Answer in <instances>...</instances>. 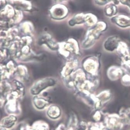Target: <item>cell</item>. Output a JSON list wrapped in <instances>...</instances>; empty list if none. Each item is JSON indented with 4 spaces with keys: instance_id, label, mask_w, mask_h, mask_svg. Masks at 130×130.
<instances>
[{
    "instance_id": "cell-1",
    "label": "cell",
    "mask_w": 130,
    "mask_h": 130,
    "mask_svg": "<svg viewBox=\"0 0 130 130\" xmlns=\"http://www.w3.org/2000/svg\"><path fill=\"white\" fill-rule=\"evenodd\" d=\"M55 81L51 79H45L41 80L37 83L31 89L32 93L37 94L48 86L54 85Z\"/></svg>"
},
{
    "instance_id": "cell-2",
    "label": "cell",
    "mask_w": 130,
    "mask_h": 130,
    "mask_svg": "<svg viewBox=\"0 0 130 130\" xmlns=\"http://www.w3.org/2000/svg\"><path fill=\"white\" fill-rule=\"evenodd\" d=\"M111 20L113 22L120 27L125 28L130 26V17L128 16L120 15L113 16Z\"/></svg>"
},
{
    "instance_id": "cell-3",
    "label": "cell",
    "mask_w": 130,
    "mask_h": 130,
    "mask_svg": "<svg viewBox=\"0 0 130 130\" xmlns=\"http://www.w3.org/2000/svg\"><path fill=\"white\" fill-rule=\"evenodd\" d=\"M17 120L16 117L11 115L1 120V126L5 128H10L13 127Z\"/></svg>"
},
{
    "instance_id": "cell-4",
    "label": "cell",
    "mask_w": 130,
    "mask_h": 130,
    "mask_svg": "<svg viewBox=\"0 0 130 130\" xmlns=\"http://www.w3.org/2000/svg\"><path fill=\"white\" fill-rule=\"evenodd\" d=\"M105 14L108 17L115 16L117 12V7L113 3L109 4L105 8Z\"/></svg>"
},
{
    "instance_id": "cell-5",
    "label": "cell",
    "mask_w": 130,
    "mask_h": 130,
    "mask_svg": "<svg viewBox=\"0 0 130 130\" xmlns=\"http://www.w3.org/2000/svg\"><path fill=\"white\" fill-rule=\"evenodd\" d=\"M61 111L59 107L56 106H52L49 108L47 112L49 117L52 119H56L59 117Z\"/></svg>"
},
{
    "instance_id": "cell-6",
    "label": "cell",
    "mask_w": 130,
    "mask_h": 130,
    "mask_svg": "<svg viewBox=\"0 0 130 130\" xmlns=\"http://www.w3.org/2000/svg\"><path fill=\"white\" fill-rule=\"evenodd\" d=\"M86 20L89 25H93L96 23L97 21L96 17L91 14H88L86 15Z\"/></svg>"
},
{
    "instance_id": "cell-7",
    "label": "cell",
    "mask_w": 130,
    "mask_h": 130,
    "mask_svg": "<svg viewBox=\"0 0 130 130\" xmlns=\"http://www.w3.org/2000/svg\"><path fill=\"white\" fill-rule=\"evenodd\" d=\"M35 102V106L38 109H43L48 104V102L42 99H37Z\"/></svg>"
},
{
    "instance_id": "cell-8",
    "label": "cell",
    "mask_w": 130,
    "mask_h": 130,
    "mask_svg": "<svg viewBox=\"0 0 130 130\" xmlns=\"http://www.w3.org/2000/svg\"><path fill=\"white\" fill-rule=\"evenodd\" d=\"M95 3L99 6H103L107 4L110 2H113L114 4H119V0H94Z\"/></svg>"
},
{
    "instance_id": "cell-9",
    "label": "cell",
    "mask_w": 130,
    "mask_h": 130,
    "mask_svg": "<svg viewBox=\"0 0 130 130\" xmlns=\"http://www.w3.org/2000/svg\"><path fill=\"white\" fill-rule=\"evenodd\" d=\"M34 130H48V125L44 123H38L35 124Z\"/></svg>"
},
{
    "instance_id": "cell-10",
    "label": "cell",
    "mask_w": 130,
    "mask_h": 130,
    "mask_svg": "<svg viewBox=\"0 0 130 130\" xmlns=\"http://www.w3.org/2000/svg\"><path fill=\"white\" fill-rule=\"evenodd\" d=\"M122 4L127 6L130 9V0H119Z\"/></svg>"
},
{
    "instance_id": "cell-11",
    "label": "cell",
    "mask_w": 130,
    "mask_h": 130,
    "mask_svg": "<svg viewBox=\"0 0 130 130\" xmlns=\"http://www.w3.org/2000/svg\"><path fill=\"white\" fill-rule=\"evenodd\" d=\"M1 130H6L5 129V128L4 127H2L1 126Z\"/></svg>"
}]
</instances>
